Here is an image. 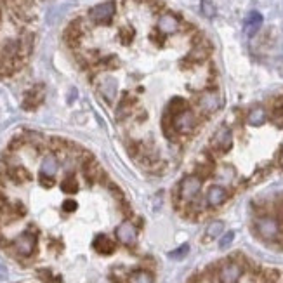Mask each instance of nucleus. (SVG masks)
<instances>
[{
	"mask_svg": "<svg viewBox=\"0 0 283 283\" xmlns=\"http://www.w3.org/2000/svg\"><path fill=\"white\" fill-rule=\"evenodd\" d=\"M207 50L203 49L202 45H196L193 50L190 52V60H195V61H202V60H205V56H207Z\"/></svg>",
	"mask_w": 283,
	"mask_h": 283,
	"instance_id": "bb28decb",
	"label": "nucleus"
},
{
	"mask_svg": "<svg viewBox=\"0 0 283 283\" xmlns=\"http://www.w3.org/2000/svg\"><path fill=\"white\" fill-rule=\"evenodd\" d=\"M115 2H103L94 6L92 9L89 11V18L90 21H94L96 25H109L115 16Z\"/></svg>",
	"mask_w": 283,
	"mask_h": 283,
	"instance_id": "f257e3e1",
	"label": "nucleus"
},
{
	"mask_svg": "<svg viewBox=\"0 0 283 283\" xmlns=\"http://www.w3.org/2000/svg\"><path fill=\"white\" fill-rule=\"evenodd\" d=\"M240 276H242V268L237 262H228L222 266L221 273H219V281L221 283H238Z\"/></svg>",
	"mask_w": 283,
	"mask_h": 283,
	"instance_id": "9d476101",
	"label": "nucleus"
},
{
	"mask_svg": "<svg viewBox=\"0 0 283 283\" xmlns=\"http://www.w3.org/2000/svg\"><path fill=\"white\" fill-rule=\"evenodd\" d=\"M262 26V14L257 13V11H252L249 13V16L245 18V23H243V31H245L247 37H254Z\"/></svg>",
	"mask_w": 283,
	"mask_h": 283,
	"instance_id": "9b49d317",
	"label": "nucleus"
},
{
	"mask_svg": "<svg viewBox=\"0 0 283 283\" xmlns=\"http://www.w3.org/2000/svg\"><path fill=\"white\" fill-rule=\"evenodd\" d=\"M202 13L205 18H214L215 14H217V9H215V6L210 2V0H202Z\"/></svg>",
	"mask_w": 283,
	"mask_h": 283,
	"instance_id": "a878e982",
	"label": "nucleus"
},
{
	"mask_svg": "<svg viewBox=\"0 0 283 283\" xmlns=\"http://www.w3.org/2000/svg\"><path fill=\"white\" fill-rule=\"evenodd\" d=\"M198 106L202 108V111L205 113H214L217 111L222 106V97L217 90H209V92H203L198 99Z\"/></svg>",
	"mask_w": 283,
	"mask_h": 283,
	"instance_id": "423d86ee",
	"label": "nucleus"
},
{
	"mask_svg": "<svg viewBox=\"0 0 283 283\" xmlns=\"http://www.w3.org/2000/svg\"><path fill=\"white\" fill-rule=\"evenodd\" d=\"M190 252V245L188 243H184V245L178 247L176 250H172V252H168V257L171 259H176V261H181V259H184Z\"/></svg>",
	"mask_w": 283,
	"mask_h": 283,
	"instance_id": "393cba45",
	"label": "nucleus"
},
{
	"mask_svg": "<svg viewBox=\"0 0 283 283\" xmlns=\"http://www.w3.org/2000/svg\"><path fill=\"white\" fill-rule=\"evenodd\" d=\"M33 49V35L25 33L21 38H19V52H21L23 58H26Z\"/></svg>",
	"mask_w": 283,
	"mask_h": 283,
	"instance_id": "412c9836",
	"label": "nucleus"
},
{
	"mask_svg": "<svg viewBox=\"0 0 283 283\" xmlns=\"http://www.w3.org/2000/svg\"><path fill=\"white\" fill-rule=\"evenodd\" d=\"M202 190V179L198 176H186L179 184V195L186 202H193Z\"/></svg>",
	"mask_w": 283,
	"mask_h": 283,
	"instance_id": "f03ea898",
	"label": "nucleus"
},
{
	"mask_svg": "<svg viewBox=\"0 0 283 283\" xmlns=\"http://www.w3.org/2000/svg\"><path fill=\"white\" fill-rule=\"evenodd\" d=\"M156 26H158L160 33L172 35V33H176V31L179 30V19L176 18V16L172 14V13H163L158 18V23H156Z\"/></svg>",
	"mask_w": 283,
	"mask_h": 283,
	"instance_id": "1a4fd4ad",
	"label": "nucleus"
},
{
	"mask_svg": "<svg viewBox=\"0 0 283 283\" xmlns=\"http://www.w3.org/2000/svg\"><path fill=\"white\" fill-rule=\"evenodd\" d=\"M228 193L222 186H212L209 191H207V203L210 207H219L226 202Z\"/></svg>",
	"mask_w": 283,
	"mask_h": 283,
	"instance_id": "4468645a",
	"label": "nucleus"
},
{
	"mask_svg": "<svg viewBox=\"0 0 283 283\" xmlns=\"http://www.w3.org/2000/svg\"><path fill=\"white\" fill-rule=\"evenodd\" d=\"M9 176H11V179H13L14 183H18V184L26 183V181H30V179H31L30 172L26 171L25 167H14L13 171L9 172Z\"/></svg>",
	"mask_w": 283,
	"mask_h": 283,
	"instance_id": "4be33fe9",
	"label": "nucleus"
},
{
	"mask_svg": "<svg viewBox=\"0 0 283 283\" xmlns=\"http://www.w3.org/2000/svg\"><path fill=\"white\" fill-rule=\"evenodd\" d=\"M61 190L65 191V193H68V195L77 193V191H78V183H77V179H75V176L70 174V176H66V178L63 179Z\"/></svg>",
	"mask_w": 283,
	"mask_h": 283,
	"instance_id": "5701e85b",
	"label": "nucleus"
},
{
	"mask_svg": "<svg viewBox=\"0 0 283 283\" xmlns=\"http://www.w3.org/2000/svg\"><path fill=\"white\" fill-rule=\"evenodd\" d=\"M6 209H9V205H7V200H6V196H4L2 193H0V210H6Z\"/></svg>",
	"mask_w": 283,
	"mask_h": 283,
	"instance_id": "72a5a7b5",
	"label": "nucleus"
},
{
	"mask_svg": "<svg viewBox=\"0 0 283 283\" xmlns=\"http://www.w3.org/2000/svg\"><path fill=\"white\" fill-rule=\"evenodd\" d=\"M99 174H101V171L94 160H87V162L84 163V176H85V179H87V183H94V179Z\"/></svg>",
	"mask_w": 283,
	"mask_h": 283,
	"instance_id": "aec40b11",
	"label": "nucleus"
},
{
	"mask_svg": "<svg viewBox=\"0 0 283 283\" xmlns=\"http://www.w3.org/2000/svg\"><path fill=\"white\" fill-rule=\"evenodd\" d=\"M195 125H196V117L191 109L184 108L174 115V129L178 132H181V134L191 132L195 129Z\"/></svg>",
	"mask_w": 283,
	"mask_h": 283,
	"instance_id": "20e7f679",
	"label": "nucleus"
},
{
	"mask_svg": "<svg viewBox=\"0 0 283 283\" xmlns=\"http://www.w3.org/2000/svg\"><path fill=\"white\" fill-rule=\"evenodd\" d=\"M222 230H224V222L222 221H212L209 226H207L205 235H207V238H210V240L217 238V237H221Z\"/></svg>",
	"mask_w": 283,
	"mask_h": 283,
	"instance_id": "b1692460",
	"label": "nucleus"
},
{
	"mask_svg": "<svg viewBox=\"0 0 283 283\" xmlns=\"http://www.w3.org/2000/svg\"><path fill=\"white\" fill-rule=\"evenodd\" d=\"M266 122V109L257 106V108L250 109L249 115H247V124L252 125V127H259Z\"/></svg>",
	"mask_w": 283,
	"mask_h": 283,
	"instance_id": "a211bd4d",
	"label": "nucleus"
},
{
	"mask_svg": "<svg viewBox=\"0 0 283 283\" xmlns=\"http://www.w3.org/2000/svg\"><path fill=\"white\" fill-rule=\"evenodd\" d=\"M77 202H75V200H66L65 203H63V210L65 212H75L77 210Z\"/></svg>",
	"mask_w": 283,
	"mask_h": 283,
	"instance_id": "7c9ffc66",
	"label": "nucleus"
},
{
	"mask_svg": "<svg viewBox=\"0 0 283 283\" xmlns=\"http://www.w3.org/2000/svg\"><path fill=\"white\" fill-rule=\"evenodd\" d=\"M4 276H7V269L4 268L2 264H0V278H4Z\"/></svg>",
	"mask_w": 283,
	"mask_h": 283,
	"instance_id": "f704fd0d",
	"label": "nucleus"
},
{
	"mask_svg": "<svg viewBox=\"0 0 283 283\" xmlns=\"http://www.w3.org/2000/svg\"><path fill=\"white\" fill-rule=\"evenodd\" d=\"M119 37H122V42H124V44H129L131 38H132V31L131 30H122Z\"/></svg>",
	"mask_w": 283,
	"mask_h": 283,
	"instance_id": "2f4dec72",
	"label": "nucleus"
},
{
	"mask_svg": "<svg viewBox=\"0 0 283 283\" xmlns=\"http://www.w3.org/2000/svg\"><path fill=\"white\" fill-rule=\"evenodd\" d=\"M233 144V134L228 127H221L215 131L214 137H212V146L219 151H228Z\"/></svg>",
	"mask_w": 283,
	"mask_h": 283,
	"instance_id": "6e6552de",
	"label": "nucleus"
},
{
	"mask_svg": "<svg viewBox=\"0 0 283 283\" xmlns=\"http://www.w3.org/2000/svg\"><path fill=\"white\" fill-rule=\"evenodd\" d=\"M80 37H82L80 21H73L72 25L65 30V40L68 42L72 47H75V45L80 44Z\"/></svg>",
	"mask_w": 283,
	"mask_h": 283,
	"instance_id": "dca6fc26",
	"label": "nucleus"
},
{
	"mask_svg": "<svg viewBox=\"0 0 283 283\" xmlns=\"http://www.w3.org/2000/svg\"><path fill=\"white\" fill-rule=\"evenodd\" d=\"M280 165H281V167H283V151L280 153Z\"/></svg>",
	"mask_w": 283,
	"mask_h": 283,
	"instance_id": "c9c22d12",
	"label": "nucleus"
},
{
	"mask_svg": "<svg viewBox=\"0 0 283 283\" xmlns=\"http://www.w3.org/2000/svg\"><path fill=\"white\" fill-rule=\"evenodd\" d=\"M44 101V87L38 85V87L28 90L25 94V99H23V108L25 109H35L38 104Z\"/></svg>",
	"mask_w": 283,
	"mask_h": 283,
	"instance_id": "f8f14e48",
	"label": "nucleus"
},
{
	"mask_svg": "<svg viewBox=\"0 0 283 283\" xmlns=\"http://www.w3.org/2000/svg\"><path fill=\"white\" fill-rule=\"evenodd\" d=\"M233 240H235V233L233 231H228V233L221 238V242H219V247H221V249H228V247L233 243Z\"/></svg>",
	"mask_w": 283,
	"mask_h": 283,
	"instance_id": "c85d7f7f",
	"label": "nucleus"
},
{
	"mask_svg": "<svg viewBox=\"0 0 283 283\" xmlns=\"http://www.w3.org/2000/svg\"><path fill=\"white\" fill-rule=\"evenodd\" d=\"M58 167H60V163H58V158L54 155H47L44 160H42V165H40V176H47V178H54L58 172Z\"/></svg>",
	"mask_w": 283,
	"mask_h": 283,
	"instance_id": "f3484780",
	"label": "nucleus"
},
{
	"mask_svg": "<svg viewBox=\"0 0 283 283\" xmlns=\"http://www.w3.org/2000/svg\"><path fill=\"white\" fill-rule=\"evenodd\" d=\"M92 247L96 252H99L103 255H109V254H113V250H115V243L106 237V235H97L92 242Z\"/></svg>",
	"mask_w": 283,
	"mask_h": 283,
	"instance_id": "2eb2a0df",
	"label": "nucleus"
},
{
	"mask_svg": "<svg viewBox=\"0 0 283 283\" xmlns=\"http://www.w3.org/2000/svg\"><path fill=\"white\" fill-rule=\"evenodd\" d=\"M115 235H117V240L122 243V245H134L136 240H137V230L136 226L132 222L125 221L122 222L120 226H117L115 230Z\"/></svg>",
	"mask_w": 283,
	"mask_h": 283,
	"instance_id": "0eeeda50",
	"label": "nucleus"
},
{
	"mask_svg": "<svg viewBox=\"0 0 283 283\" xmlns=\"http://www.w3.org/2000/svg\"><path fill=\"white\" fill-rule=\"evenodd\" d=\"M40 184L44 188H52L54 186V179L52 178H47V176H40Z\"/></svg>",
	"mask_w": 283,
	"mask_h": 283,
	"instance_id": "473e14b6",
	"label": "nucleus"
},
{
	"mask_svg": "<svg viewBox=\"0 0 283 283\" xmlns=\"http://www.w3.org/2000/svg\"><path fill=\"white\" fill-rule=\"evenodd\" d=\"M278 271H274V269H268V271H264V274H262V281L264 283H276L278 281Z\"/></svg>",
	"mask_w": 283,
	"mask_h": 283,
	"instance_id": "cd10ccee",
	"label": "nucleus"
},
{
	"mask_svg": "<svg viewBox=\"0 0 283 283\" xmlns=\"http://www.w3.org/2000/svg\"><path fill=\"white\" fill-rule=\"evenodd\" d=\"M13 249L21 255V257H30V255L35 252V249H37V237H35L33 233H30V231H26V233L19 235V237L14 240Z\"/></svg>",
	"mask_w": 283,
	"mask_h": 283,
	"instance_id": "7ed1b4c3",
	"label": "nucleus"
},
{
	"mask_svg": "<svg viewBox=\"0 0 283 283\" xmlns=\"http://www.w3.org/2000/svg\"><path fill=\"white\" fill-rule=\"evenodd\" d=\"M273 122L278 127H283V106H278L273 111Z\"/></svg>",
	"mask_w": 283,
	"mask_h": 283,
	"instance_id": "c756f323",
	"label": "nucleus"
},
{
	"mask_svg": "<svg viewBox=\"0 0 283 283\" xmlns=\"http://www.w3.org/2000/svg\"><path fill=\"white\" fill-rule=\"evenodd\" d=\"M255 230L264 240H274L280 235V224L273 217H261L255 222Z\"/></svg>",
	"mask_w": 283,
	"mask_h": 283,
	"instance_id": "39448f33",
	"label": "nucleus"
},
{
	"mask_svg": "<svg viewBox=\"0 0 283 283\" xmlns=\"http://www.w3.org/2000/svg\"><path fill=\"white\" fill-rule=\"evenodd\" d=\"M99 92L108 103H113L117 97V80L113 77H103L99 82Z\"/></svg>",
	"mask_w": 283,
	"mask_h": 283,
	"instance_id": "ddd939ff",
	"label": "nucleus"
},
{
	"mask_svg": "<svg viewBox=\"0 0 283 283\" xmlns=\"http://www.w3.org/2000/svg\"><path fill=\"white\" fill-rule=\"evenodd\" d=\"M153 281H155V278L146 269H137L129 276V283H153Z\"/></svg>",
	"mask_w": 283,
	"mask_h": 283,
	"instance_id": "6ab92c4d",
	"label": "nucleus"
}]
</instances>
